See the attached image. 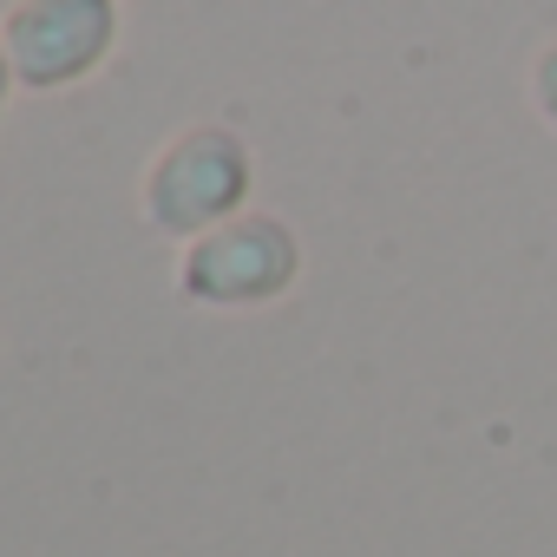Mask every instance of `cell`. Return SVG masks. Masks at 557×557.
Listing matches in <instances>:
<instances>
[{"label":"cell","mask_w":557,"mask_h":557,"mask_svg":"<svg viewBox=\"0 0 557 557\" xmlns=\"http://www.w3.org/2000/svg\"><path fill=\"white\" fill-rule=\"evenodd\" d=\"M296 275H302V236L269 210H243L177 249L171 289L190 309H269L296 289Z\"/></svg>","instance_id":"2"},{"label":"cell","mask_w":557,"mask_h":557,"mask_svg":"<svg viewBox=\"0 0 557 557\" xmlns=\"http://www.w3.org/2000/svg\"><path fill=\"white\" fill-rule=\"evenodd\" d=\"M21 92V79H14V60H8V40H0V119H8V99Z\"/></svg>","instance_id":"5"},{"label":"cell","mask_w":557,"mask_h":557,"mask_svg":"<svg viewBox=\"0 0 557 557\" xmlns=\"http://www.w3.org/2000/svg\"><path fill=\"white\" fill-rule=\"evenodd\" d=\"M256 190V151L230 125H184L158 145V158L138 177V216L164 243H197L203 230L249 210Z\"/></svg>","instance_id":"1"},{"label":"cell","mask_w":557,"mask_h":557,"mask_svg":"<svg viewBox=\"0 0 557 557\" xmlns=\"http://www.w3.org/2000/svg\"><path fill=\"white\" fill-rule=\"evenodd\" d=\"M531 106H537V119L557 132V40L531 60Z\"/></svg>","instance_id":"4"},{"label":"cell","mask_w":557,"mask_h":557,"mask_svg":"<svg viewBox=\"0 0 557 557\" xmlns=\"http://www.w3.org/2000/svg\"><path fill=\"white\" fill-rule=\"evenodd\" d=\"M0 40H8L21 92H66L112 60L119 0H14Z\"/></svg>","instance_id":"3"}]
</instances>
